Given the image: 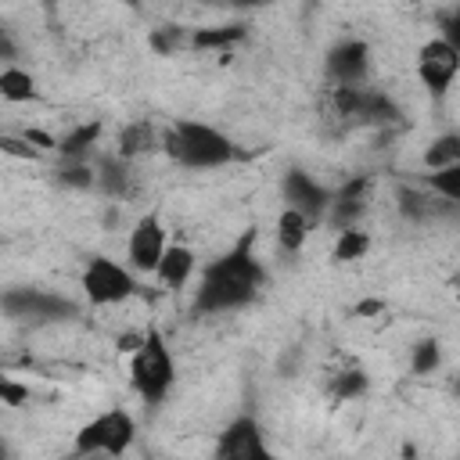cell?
I'll return each instance as SVG.
<instances>
[{
    "instance_id": "obj_21",
    "label": "cell",
    "mask_w": 460,
    "mask_h": 460,
    "mask_svg": "<svg viewBox=\"0 0 460 460\" xmlns=\"http://www.w3.org/2000/svg\"><path fill=\"white\" fill-rule=\"evenodd\" d=\"M367 385H370V381H367V374H363L359 367H345V370H334V374H331V395H334V399H345V402L356 399V395H363Z\"/></svg>"
},
{
    "instance_id": "obj_19",
    "label": "cell",
    "mask_w": 460,
    "mask_h": 460,
    "mask_svg": "<svg viewBox=\"0 0 460 460\" xmlns=\"http://www.w3.org/2000/svg\"><path fill=\"white\" fill-rule=\"evenodd\" d=\"M424 190H431L446 205L460 208V162L446 165V169H435V172H424Z\"/></svg>"
},
{
    "instance_id": "obj_22",
    "label": "cell",
    "mask_w": 460,
    "mask_h": 460,
    "mask_svg": "<svg viewBox=\"0 0 460 460\" xmlns=\"http://www.w3.org/2000/svg\"><path fill=\"white\" fill-rule=\"evenodd\" d=\"M438 367H442V345L435 338H420L410 352V370L424 377V374H435Z\"/></svg>"
},
{
    "instance_id": "obj_10",
    "label": "cell",
    "mask_w": 460,
    "mask_h": 460,
    "mask_svg": "<svg viewBox=\"0 0 460 460\" xmlns=\"http://www.w3.org/2000/svg\"><path fill=\"white\" fill-rule=\"evenodd\" d=\"M323 72L331 86H367L370 75V47L363 40H338L327 50Z\"/></svg>"
},
{
    "instance_id": "obj_23",
    "label": "cell",
    "mask_w": 460,
    "mask_h": 460,
    "mask_svg": "<svg viewBox=\"0 0 460 460\" xmlns=\"http://www.w3.org/2000/svg\"><path fill=\"white\" fill-rule=\"evenodd\" d=\"M442 36L460 50V7H453V11L442 18Z\"/></svg>"
},
{
    "instance_id": "obj_24",
    "label": "cell",
    "mask_w": 460,
    "mask_h": 460,
    "mask_svg": "<svg viewBox=\"0 0 460 460\" xmlns=\"http://www.w3.org/2000/svg\"><path fill=\"white\" fill-rule=\"evenodd\" d=\"M25 395H29V388H18V385H14V381H11V377H7V381H4V399H7V402H11V406H18V402H22V399H25Z\"/></svg>"
},
{
    "instance_id": "obj_13",
    "label": "cell",
    "mask_w": 460,
    "mask_h": 460,
    "mask_svg": "<svg viewBox=\"0 0 460 460\" xmlns=\"http://www.w3.org/2000/svg\"><path fill=\"white\" fill-rule=\"evenodd\" d=\"M198 255H194V248L190 244H183V241H172L169 244V252H165V259H162V266H158V273H155V280L165 288V291H180V288H187L190 280H198Z\"/></svg>"
},
{
    "instance_id": "obj_18",
    "label": "cell",
    "mask_w": 460,
    "mask_h": 460,
    "mask_svg": "<svg viewBox=\"0 0 460 460\" xmlns=\"http://www.w3.org/2000/svg\"><path fill=\"white\" fill-rule=\"evenodd\" d=\"M420 162H424V172L456 165V162H460V133H438L435 140H428Z\"/></svg>"
},
{
    "instance_id": "obj_20",
    "label": "cell",
    "mask_w": 460,
    "mask_h": 460,
    "mask_svg": "<svg viewBox=\"0 0 460 460\" xmlns=\"http://www.w3.org/2000/svg\"><path fill=\"white\" fill-rule=\"evenodd\" d=\"M370 252V234L359 230V226H349V230H338V241H334V259L338 262H356Z\"/></svg>"
},
{
    "instance_id": "obj_5",
    "label": "cell",
    "mask_w": 460,
    "mask_h": 460,
    "mask_svg": "<svg viewBox=\"0 0 460 460\" xmlns=\"http://www.w3.org/2000/svg\"><path fill=\"white\" fill-rule=\"evenodd\" d=\"M79 288L93 309H108V305H122L137 295V273L111 255H90L79 273Z\"/></svg>"
},
{
    "instance_id": "obj_14",
    "label": "cell",
    "mask_w": 460,
    "mask_h": 460,
    "mask_svg": "<svg viewBox=\"0 0 460 460\" xmlns=\"http://www.w3.org/2000/svg\"><path fill=\"white\" fill-rule=\"evenodd\" d=\"M162 147V133L155 129V122H147V119H133V122H126L122 129H119V158L122 162H133V158H144V155H151V151H158Z\"/></svg>"
},
{
    "instance_id": "obj_7",
    "label": "cell",
    "mask_w": 460,
    "mask_h": 460,
    "mask_svg": "<svg viewBox=\"0 0 460 460\" xmlns=\"http://www.w3.org/2000/svg\"><path fill=\"white\" fill-rule=\"evenodd\" d=\"M413 72H417V83L435 97L442 101L456 75H460V50L446 40V36H431L417 47V61H413Z\"/></svg>"
},
{
    "instance_id": "obj_2",
    "label": "cell",
    "mask_w": 460,
    "mask_h": 460,
    "mask_svg": "<svg viewBox=\"0 0 460 460\" xmlns=\"http://www.w3.org/2000/svg\"><path fill=\"white\" fill-rule=\"evenodd\" d=\"M162 151L172 165L190 169V172H208V169H223L237 158L234 140L201 119H172L162 129Z\"/></svg>"
},
{
    "instance_id": "obj_17",
    "label": "cell",
    "mask_w": 460,
    "mask_h": 460,
    "mask_svg": "<svg viewBox=\"0 0 460 460\" xmlns=\"http://www.w3.org/2000/svg\"><path fill=\"white\" fill-rule=\"evenodd\" d=\"M0 97L7 104H25V101L36 97V79L22 65H4V72H0Z\"/></svg>"
},
{
    "instance_id": "obj_1",
    "label": "cell",
    "mask_w": 460,
    "mask_h": 460,
    "mask_svg": "<svg viewBox=\"0 0 460 460\" xmlns=\"http://www.w3.org/2000/svg\"><path fill=\"white\" fill-rule=\"evenodd\" d=\"M266 288V266L255 252V230H244L223 255L208 259L194 280V313L223 316L252 305Z\"/></svg>"
},
{
    "instance_id": "obj_3",
    "label": "cell",
    "mask_w": 460,
    "mask_h": 460,
    "mask_svg": "<svg viewBox=\"0 0 460 460\" xmlns=\"http://www.w3.org/2000/svg\"><path fill=\"white\" fill-rule=\"evenodd\" d=\"M129 385L147 406H162L176 385V356L158 327H147L129 356Z\"/></svg>"
},
{
    "instance_id": "obj_9",
    "label": "cell",
    "mask_w": 460,
    "mask_h": 460,
    "mask_svg": "<svg viewBox=\"0 0 460 460\" xmlns=\"http://www.w3.org/2000/svg\"><path fill=\"white\" fill-rule=\"evenodd\" d=\"M280 198H284V208H295V212L309 216L313 223H320V219H327L334 194L305 169H288L280 176Z\"/></svg>"
},
{
    "instance_id": "obj_15",
    "label": "cell",
    "mask_w": 460,
    "mask_h": 460,
    "mask_svg": "<svg viewBox=\"0 0 460 460\" xmlns=\"http://www.w3.org/2000/svg\"><path fill=\"white\" fill-rule=\"evenodd\" d=\"M313 219L309 216H302V212H295V208H280V216H277V223H273V234H277V244L284 248V252H302L305 248V241H309V234H313Z\"/></svg>"
},
{
    "instance_id": "obj_12",
    "label": "cell",
    "mask_w": 460,
    "mask_h": 460,
    "mask_svg": "<svg viewBox=\"0 0 460 460\" xmlns=\"http://www.w3.org/2000/svg\"><path fill=\"white\" fill-rule=\"evenodd\" d=\"M367 194H370V180H367V176L349 180V183L331 198L327 223H331L334 230H349V226H356V219L367 212Z\"/></svg>"
},
{
    "instance_id": "obj_8",
    "label": "cell",
    "mask_w": 460,
    "mask_h": 460,
    "mask_svg": "<svg viewBox=\"0 0 460 460\" xmlns=\"http://www.w3.org/2000/svg\"><path fill=\"white\" fill-rule=\"evenodd\" d=\"M169 234H165V223L158 212H144L133 226H129V237H126V266L137 273V277H155L165 252H169Z\"/></svg>"
},
{
    "instance_id": "obj_25",
    "label": "cell",
    "mask_w": 460,
    "mask_h": 460,
    "mask_svg": "<svg viewBox=\"0 0 460 460\" xmlns=\"http://www.w3.org/2000/svg\"><path fill=\"white\" fill-rule=\"evenodd\" d=\"M456 460H460V453H456Z\"/></svg>"
},
{
    "instance_id": "obj_11",
    "label": "cell",
    "mask_w": 460,
    "mask_h": 460,
    "mask_svg": "<svg viewBox=\"0 0 460 460\" xmlns=\"http://www.w3.org/2000/svg\"><path fill=\"white\" fill-rule=\"evenodd\" d=\"M4 309L11 316H25L32 323H54V320H68L75 313V302L50 295V291H7Z\"/></svg>"
},
{
    "instance_id": "obj_4",
    "label": "cell",
    "mask_w": 460,
    "mask_h": 460,
    "mask_svg": "<svg viewBox=\"0 0 460 460\" xmlns=\"http://www.w3.org/2000/svg\"><path fill=\"white\" fill-rule=\"evenodd\" d=\"M137 442V420L129 410L122 406H108L101 413H93L72 438V453L83 460L90 456H108V460H119L129 453V446Z\"/></svg>"
},
{
    "instance_id": "obj_16",
    "label": "cell",
    "mask_w": 460,
    "mask_h": 460,
    "mask_svg": "<svg viewBox=\"0 0 460 460\" xmlns=\"http://www.w3.org/2000/svg\"><path fill=\"white\" fill-rule=\"evenodd\" d=\"M97 137H101V126H97V122H90V126H75L72 133L58 137V147H54V151H58L61 165H68V162H86V155L93 151Z\"/></svg>"
},
{
    "instance_id": "obj_6",
    "label": "cell",
    "mask_w": 460,
    "mask_h": 460,
    "mask_svg": "<svg viewBox=\"0 0 460 460\" xmlns=\"http://www.w3.org/2000/svg\"><path fill=\"white\" fill-rule=\"evenodd\" d=\"M212 460H277V453L270 449V438L259 417L237 413L219 428L212 442Z\"/></svg>"
}]
</instances>
